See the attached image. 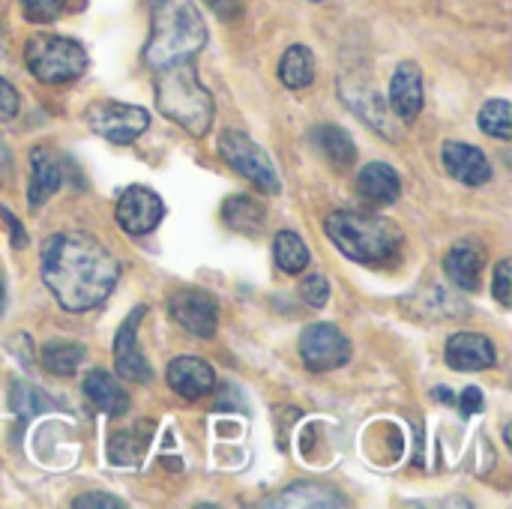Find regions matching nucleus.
Masks as SVG:
<instances>
[{
    "instance_id": "f257e3e1",
    "label": "nucleus",
    "mask_w": 512,
    "mask_h": 509,
    "mask_svg": "<svg viewBox=\"0 0 512 509\" xmlns=\"http://www.w3.org/2000/svg\"><path fill=\"white\" fill-rule=\"evenodd\" d=\"M42 282L66 312H90L105 303L120 279L117 258L84 231H60L42 243Z\"/></svg>"
},
{
    "instance_id": "f03ea898",
    "label": "nucleus",
    "mask_w": 512,
    "mask_h": 509,
    "mask_svg": "<svg viewBox=\"0 0 512 509\" xmlns=\"http://www.w3.org/2000/svg\"><path fill=\"white\" fill-rule=\"evenodd\" d=\"M207 42V27L192 0H165L153 18V33L144 45V63L153 72L192 60Z\"/></svg>"
},
{
    "instance_id": "7ed1b4c3",
    "label": "nucleus",
    "mask_w": 512,
    "mask_h": 509,
    "mask_svg": "<svg viewBox=\"0 0 512 509\" xmlns=\"http://www.w3.org/2000/svg\"><path fill=\"white\" fill-rule=\"evenodd\" d=\"M156 105L159 111L174 120L177 126H183L192 135H207V129L213 126V96L210 90L201 84L192 60L168 66L159 72V84H156Z\"/></svg>"
},
{
    "instance_id": "20e7f679",
    "label": "nucleus",
    "mask_w": 512,
    "mask_h": 509,
    "mask_svg": "<svg viewBox=\"0 0 512 509\" xmlns=\"http://www.w3.org/2000/svg\"><path fill=\"white\" fill-rule=\"evenodd\" d=\"M327 237L336 243L339 252H345L357 264H381L402 243V231L396 228V222H390L384 216L357 213V210L330 213Z\"/></svg>"
},
{
    "instance_id": "39448f33",
    "label": "nucleus",
    "mask_w": 512,
    "mask_h": 509,
    "mask_svg": "<svg viewBox=\"0 0 512 509\" xmlns=\"http://www.w3.org/2000/svg\"><path fill=\"white\" fill-rule=\"evenodd\" d=\"M24 63L33 78L45 84H66L81 78V72L87 69V51L69 36L36 33L24 45Z\"/></svg>"
},
{
    "instance_id": "423d86ee",
    "label": "nucleus",
    "mask_w": 512,
    "mask_h": 509,
    "mask_svg": "<svg viewBox=\"0 0 512 509\" xmlns=\"http://www.w3.org/2000/svg\"><path fill=\"white\" fill-rule=\"evenodd\" d=\"M219 153L222 159L240 174L246 177L249 183H255L261 192H270L276 195L282 189L279 183V174L267 156V150L261 144H255L246 132H237V129H225L222 138H219Z\"/></svg>"
},
{
    "instance_id": "0eeeda50",
    "label": "nucleus",
    "mask_w": 512,
    "mask_h": 509,
    "mask_svg": "<svg viewBox=\"0 0 512 509\" xmlns=\"http://www.w3.org/2000/svg\"><path fill=\"white\" fill-rule=\"evenodd\" d=\"M84 120L99 138H105L111 144H132L150 126V114L141 105H129V102H117V99L93 102L87 108Z\"/></svg>"
},
{
    "instance_id": "6e6552de",
    "label": "nucleus",
    "mask_w": 512,
    "mask_h": 509,
    "mask_svg": "<svg viewBox=\"0 0 512 509\" xmlns=\"http://www.w3.org/2000/svg\"><path fill=\"white\" fill-rule=\"evenodd\" d=\"M300 357L312 372H330L348 363L351 342L336 324H309L300 336Z\"/></svg>"
},
{
    "instance_id": "1a4fd4ad",
    "label": "nucleus",
    "mask_w": 512,
    "mask_h": 509,
    "mask_svg": "<svg viewBox=\"0 0 512 509\" xmlns=\"http://www.w3.org/2000/svg\"><path fill=\"white\" fill-rule=\"evenodd\" d=\"M168 312L171 318L192 336L198 339H213L216 327H219V306L207 291L198 288H180L177 294H171L168 300Z\"/></svg>"
},
{
    "instance_id": "9d476101",
    "label": "nucleus",
    "mask_w": 512,
    "mask_h": 509,
    "mask_svg": "<svg viewBox=\"0 0 512 509\" xmlns=\"http://www.w3.org/2000/svg\"><path fill=\"white\" fill-rule=\"evenodd\" d=\"M147 315V306H135L132 315L120 324L117 336H114V369L120 378L135 381V384H150L153 381V369L147 363V357L138 348V324Z\"/></svg>"
},
{
    "instance_id": "9b49d317",
    "label": "nucleus",
    "mask_w": 512,
    "mask_h": 509,
    "mask_svg": "<svg viewBox=\"0 0 512 509\" xmlns=\"http://www.w3.org/2000/svg\"><path fill=\"white\" fill-rule=\"evenodd\" d=\"M114 216H117V225L126 231V234H150L162 216H165V204L162 198L153 192V189H144V186H129L117 207H114Z\"/></svg>"
},
{
    "instance_id": "f8f14e48",
    "label": "nucleus",
    "mask_w": 512,
    "mask_h": 509,
    "mask_svg": "<svg viewBox=\"0 0 512 509\" xmlns=\"http://www.w3.org/2000/svg\"><path fill=\"white\" fill-rule=\"evenodd\" d=\"M390 105L393 114L405 123H414L423 111V72L417 63L405 60L390 78Z\"/></svg>"
},
{
    "instance_id": "ddd939ff",
    "label": "nucleus",
    "mask_w": 512,
    "mask_h": 509,
    "mask_svg": "<svg viewBox=\"0 0 512 509\" xmlns=\"http://www.w3.org/2000/svg\"><path fill=\"white\" fill-rule=\"evenodd\" d=\"M63 183V159L51 147H33L30 150V186H27V204L42 207Z\"/></svg>"
},
{
    "instance_id": "4468645a",
    "label": "nucleus",
    "mask_w": 512,
    "mask_h": 509,
    "mask_svg": "<svg viewBox=\"0 0 512 509\" xmlns=\"http://www.w3.org/2000/svg\"><path fill=\"white\" fill-rule=\"evenodd\" d=\"M444 357L456 372H483L495 366V345L480 333H456L447 339Z\"/></svg>"
},
{
    "instance_id": "2eb2a0df",
    "label": "nucleus",
    "mask_w": 512,
    "mask_h": 509,
    "mask_svg": "<svg viewBox=\"0 0 512 509\" xmlns=\"http://www.w3.org/2000/svg\"><path fill=\"white\" fill-rule=\"evenodd\" d=\"M168 387L183 399H201L216 387V372L198 357H177L168 363Z\"/></svg>"
},
{
    "instance_id": "dca6fc26",
    "label": "nucleus",
    "mask_w": 512,
    "mask_h": 509,
    "mask_svg": "<svg viewBox=\"0 0 512 509\" xmlns=\"http://www.w3.org/2000/svg\"><path fill=\"white\" fill-rule=\"evenodd\" d=\"M444 168L465 186H483L492 180V165L486 153L474 144L447 141L444 144Z\"/></svg>"
},
{
    "instance_id": "f3484780",
    "label": "nucleus",
    "mask_w": 512,
    "mask_h": 509,
    "mask_svg": "<svg viewBox=\"0 0 512 509\" xmlns=\"http://www.w3.org/2000/svg\"><path fill=\"white\" fill-rule=\"evenodd\" d=\"M81 390H84V396L93 402V408L102 411V414H108V417H120V414L129 411V396H126V390L120 387V381H117L114 375H108V372H102V369L87 372L84 381H81Z\"/></svg>"
},
{
    "instance_id": "a211bd4d",
    "label": "nucleus",
    "mask_w": 512,
    "mask_h": 509,
    "mask_svg": "<svg viewBox=\"0 0 512 509\" xmlns=\"http://www.w3.org/2000/svg\"><path fill=\"white\" fill-rule=\"evenodd\" d=\"M444 273L453 285L474 291L480 285V273H483V249L474 240L456 243L444 258Z\"/></svg>"
},
{
    "instance_id": "6ab92c4d",
    "label": "nucleus",
    "mask_w": 512,
    "mask_h": 509,
    "mask_svg": "<svg viewBox=\"0 0 512 509\" xmlns=\"http://www.w3.org/2000/svg\"><path fill=\"white\" fill-rule=\"evenodd\" d=\"M357 189L366 201L372 204H396L399 195H402V183H399V174L387 165V162H369L360 177H357Z\"/></svg>"
},
{
    "instance_id": "aec40b11",
    "label": "nucleus",
    "mask_w": 512,
    "mask_h": 509,
    "mask_svg": "<svg viewBox=\"0 0 512 509\" xmlns=\"http://www.w3.org/2000/svg\"><path fill=\"white\" fill-rule=\"evenodd\" d=\"M312 135H315L318 150H321L336 168H351V165H354V159H357V144L351 141V135H348L345 129H339V126H333V123H324V126H318Z\"/></svg>"
},
{
    "instance_id": "412c9836",
    "label": "nucleus",
    "mask_w": 512,
    "mask_h": 509,
    "mask_svg": "<svg viewBox=\"0 0 512 509\" xmlns=\"http://www.w3.org/2000/svg\"><path fill=\"white\" fill-rule=\"evenodd\" d=\"M222 219L228 228H234L240 234H255L264 225V204L249 195H231L222 204Z\"/></svg>"
},
{
    "instance_id": "4be33fe9",
    "label": "nucleus",
    "mask_w": 512,
    "mask_h": 509,
    "mask_svg": "<svg viewBox=\"0 0 512 509\" xmlns=\"http://www.w3.org/2000/svg\"><path fill=\"white\" fill-rule=\"evenodd\" d=\"M279 78L291 90H303L315 81V57L306 45H291L279 60Z\"/></svg>"
},
{
    "instance_id": "5701e85b",
    "label": "nucleus",
    "mask_w": 512,
    "mask_h": 509,
    "mask_svg": "<svg viewBox=\"0 0 512 509\" xmlns=\"http://www.w3.org/2000/svg\"><path fill=\"white\" fill-rule=\"evenodd\" d=\"M276 507H345V498L321 483H297L282 492Z\"/></svg>"
},
{
    "instance_id": "b1692460",
    "label": "nucleus",
    "mask_w": 512,
    "mask_h": 509,
    "mask_svg": "<svg viewBox=\"0 0 512 509\" xmlns=\"http://www.w3.org/2000/svg\"><path fill=\"white\" fill-rule=\"evenodd\" d=\"M81 360H84V345L69 342V339H57V342H48V345L42 348V366H45V372H51V375L69 378V375L78 372Z\"/></svg>"
},
{
    "instance_id": "393cba45",
    "label": "nucleus",
    "mask_w": 512,
    "mask_h": 509,
    "mask_svg": "<svg viewBox=\"0 0 512 509\" xmlns=\"http://www.w3.org/2000/svg\"><path fill=\"white\" fill-rule=\"evenodd\" d=\"M273 258L276 264L288 273V276H297L309 267V249L306 243L294 234V231H279L276 234V243H273Z\"/></svg>"
},
{
    "instance_id": "a878e982",
    "label": "nucleus",
    "mask_w": 512,
    "mask_h": 509,
    "mask_svg": "<svg viewBox=\"0 0 512 509\" xmlns=\"http://www.w3.org/2000/svg\"><path fill=\"white\" fill-rule=\"evenodd\" d=\"M48 408H51L48 393L39 390V387H33L30 381H15V384L9 387V411H12L18 420H30V417H36V414L48 411Z\"/></svg>"
},
{
    "instance_id": "bb28decb",
    "label": "nucleus",
    "mask_w": 512,
    "mask_h": 509,
    "mask_svg": "<svg viewBox=\"0 0 512 509\" xmlns=\"http://www.w3.org/2000/svg\"><path fill=\"white\" fill-rule=\"evenodd\" d=\"M480 129L492 138L510 141L512 138V105L507 99H492L480 111Z\"/></svg>"
},
{
    "instance_id": "cd10ccee",
    "label": "nucleus",
    "mask_w": 512,
    "mask_h": 509,
    "mask_svg": "<svg viewBox=\"0 0 512 509\" xmlns=\"http://www.w3.org/2000/svg\"><path fill=\"white\" fill-rule=\"evenodd\" d=\"M144 450H147V444H144L141 438L129 435V432L114 435V438H111V444H108V456H111V462H114V465H123V468L138 465V462L144 459Z\"/></svg>"
},
{
    "instance_id": "c85d7f7f",
    "label": "nucleus",
    "mask_w": 512,
    "mask_h": 509,
    "mask_svg": "<svg viewBox=\"0 0 512 509\" xmlns=\"http://www.w3.org/2000/svg\"><path fill=\"white\" fill-rule=\"evenodd\" d=\"M63 6H66V0H21L24 15H27L30 21H36V24L54 21V18L63 12Z\"/></svg>"
},
{
    "instance_id": "c756f323",
    "label": "nucleus",
    "mask_w": 512,
    "mask_h": 509,
    "mask_svg": "<svg viewBox=\"0 0 512 509\" xmlns=\"http://www.w3.org/2000/svg\"><path fill=\"white\" fill-rule=\"evenodd\" d=\"M300 291H303V300H306L309 306H315V309L327 306V300H330V282H327L321 273H312V276H306Z\"/></svg>"
},
{
    "instance_id": "7c9ffc66",
    "label": "nucleus",
    "mask_w": 512,
    "mask_h": 509,
    "mask_svg": "<svg viewBox=\"0 0 512 509\" xmlns=\"http://www.w3.org/2000/svg\"><path fill=\"white\" fill-rule=\"evenodd\" d=\"M492 294L498 297L501 306H512V264L510 258H504L495 267V282H492Z\"/></svg>"
},
{
    "instance_id": "2f4dec72",
    "label": "nucleus",
    "mask_w": 512,
    "mask_h": 509,
    "mask_svg": "<svg viewBox=\"0 0 512 509\" xmlns=\"http://www.w3.org/2000/svg\"><path fill=\"white\" fill-rule=\"evenodd\" d=\"M18 105H21L18 90H15L6 78H0V123L15 120V117H18Z\"/></svg>"
},
{
    "instance_id": "473e14b6",
    "label": "nucleus",
    "mask_w": 512,
    "mask_h": 509,
    "mask_svg": "<svg viewBox=\"0 0 512 509\" xmlns=\"http://www.w3.org/2000/svg\"><path fill=\"white\" fill-rule=\"evenodd\" d=\"M72 507L75 509H123L126 504H123V501H117L114 495L90 492V495H81V498H75V501H72Z\"/></svg>"
},
{
    "instance_id": "72a5a7b5",
    "label": "nucleus",
    "mask_w": 512,
    "mask_h": 509,
    "mask_svg": "<svg viewBox=\"0 0 512 509\" xmlns=\"http://www.w3.org/2000/svg\"><path fill=\"white\" fill-rule=\"evenodd\" d=\"M459 411H462L465 417L483 411V393H480V387H468V390L459 396Z\"/></svg>"
},
{
    "instance_id": "f704fd0d",
    "label": "nucleus",
    "mask_w": 512,
    "mask_h": 509,
    "mask_svg": "<svg viewBox=\"0 0 512 509\" xmlns=\"http://www.w3.org/2000/svg\"><path fill=\"white\" fill-rule=\"evenodd\" d=\"M219 18H225V21H234V18H240L243 15V3L240 0H204Z\"/></svg>"
},
{
    "instance_id": "c9c22d12",
    "label": "nucleus",
    "mask_w": 512,
    "mask_h": 509,
    "mask_svg": "<svg viewBox=\"0 0 512 509\" xmlns=\"http://www.w3.org/2000/svg\"><path fill=\"white\" fill-rule=\"evenodd\" d=\"M0 216H3V222L12 228V246H15V249H24V246H27V237H24V231H21L18 219H15L6 207H0Z\"/></svg>"
},
{
    "instance_id": "e433bc0d",
    "label": "nucleus",
    "mask_w": 512,
    "mask_h": 509,
    "mask_svg": "<svg viewBox=\"0 0 512 509\" xmlns=\"http://www.w3.org/2000/svg\"><path fill=\"white\" fill-rule=\"evenodd\" d=\"M435 396H438V402H444V405H453V393H450L447 387L435 390Z\"/></svg>"
},
{
    "instance_id": "4c0bfd02",
    "label": "nucleus",
    "mask_w": 512,
    "mask_h": 509,
    "mask_svg": "<svg viewBox=\"0 0 512 509\" xmlns=\"http://www.w3.org/2000/svg\"><path fill=\"white\" fill-rule=\"evenodd\" d=\"M6 168H9V153H6V147L0 144V174H3Z\"/></svg>"
},
{
    "instance_id": "58836bf2",
    "label": "nucleus",
    "mask_w": 512,
    "mask_h": 509,
    "mask_svg": "<svg viewBox=\"0 0 512 509\" xmlns=\"http://www.w3.org/2000/svg\"><path fill=\"white\" fill-rule=\"evenodd\" d=\"M3 306H6V291H3V282H0V312H3Z\"/></svg>"
},
{
    "instance_id": "ea45409f",
    "label": "nucleus",
    "mask_w": 512,
    "mask_h": 509,
    "mask_svg": "<svg viewBox=\"0 0 512 509\" xmlns=\"http://www.w3.org/2000/svg\"><path fill=\"white\" fill-rule=\"evenodd\" d=\"M150 3H153V6H159V3H165V0H150Z\"/></svg>"
},
{
    "instance_id": "a19ab883",
    "label": "nucleus",
    "mask_w": 512,
    "mask_h": 509,
    "mask_svg": "<svg viewBox=\"0 0 512 509\" xmlns=\"http://www.w3.org/2000/svg\"><path fill=\"white\" fill-rule=\"evenodd\" d=\"M315 3H318V0H315Z\"/></svg>"
}]
</instances>
